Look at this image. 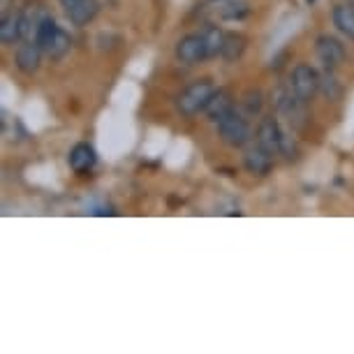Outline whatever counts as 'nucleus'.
<instances>
[{"label":"nucleus","instance_id":"obj_1","mask_svg":"<svg viewBox=\"0 0 354 354\" xmlns=\"http://www.w3.org/2000/svg\"><path fill=\"white\" fill-rule=\"evenodd\" d=\"M218 132H220V139H223L227 146H232V149H239V146H243L250 139L248 121L234 109L230 113H225L218 121Z\"/></svg>","mask_w":354,"mask_h":354},{"label":"nucleus","instance_id":"obj_2","mask_svg":"<svg viewBox=\"0 0 354 354\" xmlns=\"http://www.w3.org/2000/svg\"><path fill=\"white\" fill-rule=\"evenodd\" d=\"M211 95H213V86L209 82H195L178 95L176 106H178V111L185 113V116H192V113L206 109Z\"/></svg>","mask_w":354,"mask_h":354},{"label":"nucleus","instance_id":"obj_3","mask_svg":"<svg viewBox=\"0 0 354 354\" xmlns=\"http://www.w3.org/2000/svg\"><path fill=\"white\" fill-rule=\"evenodd\" d=\"M319 72L315 68H310V65H297L292 72V88L297 93L299 97L304 100V102H308V100L315 97V93L319 91Z\"/></svg>","mask_w":354,"mask_h":354},{"label":"nucleus","instance_id":"obj_4","mask_svg":"<svg viewBox=\"0 0 354 354\" xmlns=\"http://www.w3.org/2000/svg\"><path fill=\"white\" fill-rule=\"evenodd\" d=\"M176 58L185 65H195L204 58H209L206 42L202 35H188L176 44Z\"/></svg>","mask_w":354,"mask_h":354},{"label":"nucleus","instance_id":"obj_5","mask_svg":"<svg viewBox=\"0 0 354 354\" xmlns=\"http://www.w3.org/2000/svg\"><path fill=\"white\" fill-rule=\"evenodd\" d=\"M315 49H317V58L324 63L326 70L338 68V65L345 61V46L340 44L336 37H329V35L317 37Z\"/></svg>","mask_w":354,"mask_h":354},{"label":"nucleus","instance_id":"obj_6","mask_svg":"<svg viewBox=\"0 0 354 354\" xmlns=\"http://www.w3.org/2000/svg\"><path fill=\"white\" fill-rule=\"evenodd\" d=\"M283 142H285V135H283V130H280V125L273 121V118H264L257 128V144L264 146L269 153H280Z\"/></svg>","mask_w":354,"mask_h":354},{"label":"nucleus","instance_id":"obj_7","mask_svg":"<svg viewBox=\"0 0 354 354\" xmlns=\"http://www.w3.org/2000/svg\"><path fill=\"white\" fill-rule=\"evenodd\" d=\"M42 49H39L37 42H26L19 46L17 51V68L24 72V75H35L39 68V61H42Z\"/></svg>","mask_w":354,"mask_h":354},{"label":"nucleus","instance_id":"obj_8","mask_svg":"<svg viewBox=\"0 0 354 354\" xmlns=\"http://www.w3.org/2000/svg\"><path fill=\"white\" fill-rule=\"evenodd\" d=\"M271 156L273 153H269L264 146L257 144V146H252V149L245 151L243 165H245V169H248L250 174H255V176H264V174L271 169Z\"/></svg>","mask_w":354,"mask_h":354},{"label":"nucleus","instance_id":"obj_9","mask_svg":"<svg viewBox=\"0 0 354 354\" xmlns=\"http://www.w3.org/2000/svg\"><path fill=\"white\" fill-rule=\"evenodd\" d=\"M70 167L75 169L77 174H86L91 171L93 167L97 162V156H95V149L91 144H77L75 149L70 151V158H68Z\"/></svg>","mask_w":354,"mask_h":354},{"label":"nucleus","instance_id":"obj_10","mask_svg":"<svg viewBox=\"0 0 354 354\" xmlns=\"http://www.w3.org/2000/svg\"><path fill=\"white\" fill-rule=\"evenodd\" d=\"M97 10H100L97 0H79V3H75L68 10V17L75 26H88L97 17Z\"/></svg>","mask_w":354,"mask_h":354},{"label":"nucleus","instance_id":"obj_11","mask_svg":"<svg viewBox=\"0 0 354 354\" xmlns=\"http://www.w3.org/2000/svg\"><path fill=\"white\" fill-rule=\"evenodd\" d=\"M234 109V100L227 91H213V95L209 100V104H206V113H209L211 121H220V118L225 116V113H230Z\"/></svg>","mask_w":354,"mask_h":354},{"label":"nucleus","instance_id":"obj_12","mask_svg":"<svg viewBox=\"0 0 354 354\" xmlns=\"http://www.w3.org/2000/svg\"><path fill=\"white\" fill-rule=\"evenodd\" d=\"M46 17H49V15H46V10L42 8V5H30V8L21 15V30H24V37H26V39H28L30 35L35 37V32H37V28H39V24H42Z\"/></svg>","mask_w":354,"mask_h":354},{"label":"nucleus","instance_id":"obj_13","mask_svg":"<svg viewBox=\"0 0 354 354\" xmlns=\"http://www.w3.org/2000/svg\"><path fill=\"white\" fill-rule=\"evenodd\" d=\"M333 26H336L347 39H354V10L350 5H338V8L333 10Z\"/></svg>","mask_w":354,"mask_h":354},{"label":"nucleus","instance_id":"obj_14","mask_svg":"<svg viewBox=\"0 0 354 354\" xmlns=\"http://www.w3.org/2000/svg\"><path fill=\"white\" fill-rule=\"evenodd\" d=\"M24 37V30H21V15L19 17H5L3 19V26H0V39L3 44L12 46L15 42Z\"/></svg>","mask_w":354,"mask_h":354},{"label":"nucleus","instance_id":"obj_15","mask_svg":"<svg viewBox=\"0 0 354 354\" xmlns=\"http://www.w3.org/2000/svg\"><path fill=\"white\" fill-rule=\"evenodd\" d=\"M243 49H245V37L239 35V32H227L225 44H223V53H220V56L232 63V61H236V58H241Z\"/></svg>","mask_w":354,"mask_h":354},{"label":"nucleus","instance_id":"obj_16","mask_svg":"<svg viewBox=\"0 0 354 354\" xmlns=\"http://www.w3.org/2000/svg\"><path fill=\"white\" fill-rule=\"evenodd\" d=\"M204 42H206V51H209V58L211 56H218L223 53V44H225V32L218 28V26H209L204 32H202Z\"/></svg>","mask_w":354,"mask_h":354},{"label":"nucleus","instance_id":"obj_17","mask_svg":"<svg viewBox=\"0 0 354 354\" xmlns=\"http://www.w3.org/2000/svg\"><path fill=\"white\" fill-rule=\"evenodd\" d=\"M58 26L56 21H53L51 17H46L42 24H39V28H37V32H35V42L39 44V49L42 51H46L49 49V44H51V39L56 37V32H58Z\"/></svg>","mask_w":354,"mask_h":354},{"label":"nucleus","instance_id":"obj_18","mask_svg":"<svg viewBox=\"0 0 354 354\" xmlns=\"http://www.w3.org/2000/svg\"><path fill=\"white\" fill-rule=\"evenodd\" d=\"M70 44H72L70 35H68V32H65L63 28H58L56 37L51 39L49 49H46L44 53H46V56H49V58H53V61H58V58H63L65 53L70 51Z\"/></svg>","mask_w":354,"mask_h":354},{"label":"nucleus","instance_id":"obj_19","mask_svg":"<svg viewBox=\"0 0 354 354\" xmlns=\"http://www.w3.org/2000/svg\"><path fill=\"white\" fill-rule=\"evenodd\" d=\"M248 12L250 8L245 0H225V5L220 8V17L227 19V21H236V19H243Z\"/></svg>","mask_w":354,"mask_h":354},{"label":"nucleus","instance_id":"obj_20","mask_svg":"<svg viewBox=\"0 0 354 354\" xmlns=\"http://www.w3.org/2000/svg\"><path fill=\"white\" fill-rule=\"evenodd\" d=\"M262 104H264V97H262V93H259V91H248L243 95V100H241V106H243V111L248 113V116H255V113L262 111Z\"/></svg>","mask_w":354,"mask_h":354},{"label":"nucleus","instance_id":"obj_21","mask_svg":"<svg viewBox=\"0 0 354 354\" xmlns=\"http://www.w3.org/2000/svg\"><path fill=\"white\" fill-rule=\"evenodd\" d=\"M319 91H322L329 100H338L340 97V86H338L336 77H333L331 72H324V75L319 77Z\"/></svg>","mask_w":354,"mask_h":354},{"label":"nucleus","instance_id":"obj_22","mask_svg":"<svg viewBox=\"0 0 354 354\" xmlns=\"http://www.w3.org/2000/svg\"><path fill=\"white\" fill-rule=\"evenodd\" d=\"M61 3L65 5V8H68V10H70V8H72V5H75V3H79V0H61Z\"/></svg>","mask_w":354,"mask_h":354},{"label":"nucleus","instance_id":"obj_23","mask_svg":"<svg viewBox=\"0 0 354 354\" xmlns=\"http://www.w3.org/2000/svg\"><path fill=\"white\" fill-rule=\"evenodd\" d=\"M308 3H313V0H308Z\"/></svg>","mask_w":354,"mask_h":354},{"label":"nucleus","instance_id":"obj_24","mask_svg":"<svg viewBox=\"0 0 354 354\" xmlns=\"http://www.w3.org/2000/svg\"><path fill=\"white\" fill-rule=\"evenodd\" d=\"M352 3H354V0H352Z\"/></svg>","mask_w":354,"mask_h":354}]
</instances>
